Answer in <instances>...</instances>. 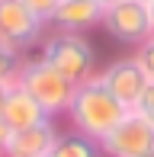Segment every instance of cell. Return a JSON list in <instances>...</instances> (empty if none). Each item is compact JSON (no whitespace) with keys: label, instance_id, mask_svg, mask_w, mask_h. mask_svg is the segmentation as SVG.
I'll return each instance as SVG.
<instances>
[{"label":"cell","instance_id":"cell-19","mask_svg":"<svg viewBox=\"0 0 154 157\" xmlns=\"http://www.w3.org/2000/svg\"><path fill=\"white\" fill-rule=\"evenodd\" d=\"M148 10H151V19H154V0H148Z\"/></svg>","mask_w":154,"mask_h":157},{"label":"cell","instance_id":"cell-11","mask_svg":"<svg viewBox=\"0 0 154 157\" xmlns=\"http://www.w3.org/2000/svg\"><path fill=\"white\" fill-rule=\"evenodd\" d=\"M48 157H103V147L96 138H87V135L71 128V132H58Z\"/></svg>","mask_w":154,"mask_h":157},{"label":"cell","instance_id":"cell-3","mask_svg":"<svg viewBox=\"0 0 154 157\" xmlns=\"http://www.w3.org/2000/svg\"><path fill=\"white\" fill-rule=\"evenodd\" d=\"M16 87H23L26 93H29L42 109L48 112V119L61 116V112H67V106H71V96H74V87L64 74H58V71L52 67V64H45L36 55V58H23V67H19L16 74Z\"/></svg>","mask_w":154,"mask_h":157},{"label":"cell","instance_id":"cell-20","mask_svg":"<svg viewBox=\"0 0 154 157\" xmlns=\"http://www.w3.org/2000/svg\"><path fill=\"white\" fill-rule=\"evenodd\" d=\"M144 157H154V147H151V151H148V154H144Z\"/></svg>","mask_w":154,"mask_h":157},{"label":"cell","instance_id":"cell-18","mask_svg":"<svg viewBox=\"0 0 154 157\" xmlns=\"http://www.w3.org/2000/svg\"><path fill=\"white\" fill-rule=\"evenodd\" d=\"M96 3H100L103 10H106V6H113V3H119V0H96Z\"/></svg>","mask_w":154,"mask_h":157},{"label":"cell","instance_id":"cell-1","mask_svg":"<svg viewBox=\"0 0 154 157\" xmlns=\"http://www.w3.org/2000/svg\"><path fill=\"white\" fill-rule=\"evenodd\" d=\"M125 112H129V109H125V106L100 83V77H90V80H83V83L74 87L71 106H67L64 116L71 119L74 132L103 141L116 128V122L125 116Z\"/></svg>","mask_w":154,"mask_h":157},{"label":"cell","instance_id":"cell-12","mask_svg":"<svg viewBox=\"0 0 154 157\" xmlns=\"http://www.w3.org/2000/svg\"><path fill=\"white\" fill-rule=\"evenodd\" d=\"M23 58H26L23 52H16L13 45H6V42L0 39V80H6V83L16 80L19 67H23Z\"/></svg>","mask_w":154,"mask_h":157},{"label":"cell","instance_id":"cell-4","mask_svg":"<svg viewBox=\"0 0 154 157\" xmlns=\"http://www.w3.org/2000/svg\"><path fill=\"white\" fill-rule=\"evenodd\" d=\"M100 26L106 29V35H113L116 42L132 48H138L141 42H148L154 35V19L144 0H119V3L106 6Z\"/></svg>","mask_w":154,"mask_h":157},{"label":"cell","instance_id":"cell-10","mask_svg":"<svg viewBox=\"0 0 154 157\" xmlns=\"http://www.w3.org/2000/svg\"><path fill=\"white\" fill-rule=\"evenodd\" d=\"M0 119H3L13 132H19V128H32V125H39V122H45L48 112L42 109V106H39L29 93H26L23 87H16V83H13L10 93H6V99H3Z\"/></svg>","mask_w":154,"mask_h":157},{"label":"cell","instance_id":"cell-2","mask_svg":"<svg viewBox=\"0 0 154 157\" xmlns=\"http://www.w3.org/2000/svg\"><path fill=\"white\" fill-rule=\"evenodd\" d=\"M39 58L45 64H52L58 74H64L71 83H83L90 77L100 74V55H96L93 42L87 35H74V32H58L39 42Z\"/></svg>","mask_w":154,"mask_h":157},{"label":"cell","instance_id":"cell-16","mask_svg":"<svg viewBox=\"0 0 154 157\" xmlns=\"http://www.w3.org/2000/svg\"><path fill=\"white\" fill-rule=\"evenodd\" d=\"M10 138H13V128L0 119V157H3V151H6V144H10Z\"/></svg>","mask_w":154,"mask_h":157},{"label":"cell","instance_id":"cell-9","mask_svg":"<svg viewBox=\"0 0 154 157\" xmlns=\"http://www.w3.org/2000/svg\"><path fill=\"white\" fill-rule=\"evenodd\" d=\"M55 138H58L55 119H45L32 128H19V132H13L3 157H48L55 147Z\"/></svg>","mask_w":154,"mask_h":157},{"label":"cell","instance_id":"cell-6","mask_svg":"<svg viewBox=\"0 0 154 157\" xmlns=\"http://www.w3.org/2000/svg\"><path fill=\"white\" fill-rule=\"evenodd\" d=\"M0 39L16 52H26L45 39V23L26 10L23 0H0Z\"/></svg>","mask_w":154,"mask_h":157},{"label":"cell","instance_id":"cell-14","mask_svg":"<svg viewBox=\"0 0 154 157\" xmlns=\"http://www.w3.org/2000/svg\"><path fill=\"white\" fill-rule=\"evenodd\" d=\"M135 61L141 64V71H144V77L154 83V35L148 42H141V45L135 48Z\"/></svg>","mask_w":154,"mask_h":157},{"label":"cell","instance_id":"cell-7","mask_svg":"<svg viewBox=\"0 0 154 157\" xmlns=\"http://www.w3.org/2000/svg\"><path fill=\"white\" fill-rule=\"evenodd\" d=\"M96 77H100V83L125 106V109H135V103L141 99L144 87H148V77H144L141 64L135 61V55H129V58H116L113 64H106Z\"/></svg>","mask_w":154,"mask_h":157},{"label":"cell","instance_id":"cell-8","mask_svg":"<svg viewBox=\"0 0 154 157\" xmlns=\"http://www.w3.org/2000/svg\"><path fill=\"white\" fill-rule=\"evenodd\" d=\"M100 23H103V6L96 0H61L52 16V26L58 32H74V35H87Z\"/></svg>","mask_w":154,"mask_h":157},{"label":"cell","instance_id":"cell-15","mask_svg":"<svg viewBox=\"0 0 154 157\" xmlns=\"http://www.w3.org/2000/svg\"><path fill=\"white\" fill-rule=\"evenodd\" d=\"M135 112H141L144 119L154 125V83L148 80V87H144V93H141V99L135 103Z\"/></svg>","mask_w":154,"mask_h":157},{"label":"cell","instance_id":"cell-5","mask_svg":"<svg viewBox=\"0 0 154 157\" xmlns=\"http://www.w3.org/2000/svg\"><path fill=\"white\" fill-rule=\"evenodd\" d=\"M103 157H144L154 147V125L141 112L129 109L116 122V128L100 141Z\"/></svg>","mask_w":154,"mask_h":157},{"label":"cell","instance_id":"cell-21","mask_svg":"<svg viewBox=\"0 0 154 157\" xmlns=\"http://www.w3.org/2000/svg\"><path fill=\"white\" fill-rule=\"evenodd\" d=\"M144 3H148V0H144Z\"/></svg>","mask_w":154,"mask_h":157},{"label":"cell","instance_id":"cell-13","mask_svg":"<svg viewBox=\"0 0 154 157\" xmlns=\"http://www.w3.org/2000/svg\"><path fill=\"white\" fill-rule=\"evenodd\" d=\"M58 3L61 0H23V6L36 19H42L45 26H52V16H55V10H58Z\"/></svg>","mask_w":154,"mask_h":157},{"label":"cell","instance_id":"cell-17","mask_svg":"<svg viewBox=\"0 0 154 157\" xmlns=\"http://www.w3.org/2000/svg\"><path fill=\"white\" fill-rule=\"evenodd\" d=\"M10 87H13V83L0 80V109H3V99H6V93H10Z\"/></svg>","mask_w":154,"mask_h":157}]
</instances>
